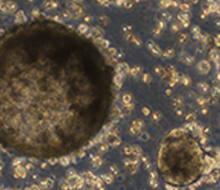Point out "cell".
I'll return each instance as SVG.
<instances>
[{"mask_svg":"<svg viewBox=\"0 0 220 190\" xmlns=\"http://www.w3.org/2000/svg\"><path fill=\"white\" fill-rule=\"evenodd\" d=\"M115 70L82 33L54 21L0 34V147L37 160L70 156L111 117Z\"/></svg>","mask_w":220,"mask_h":190,"instance_id":"6da1fadb","label":"cell"},{"mask_svg":"<svg viewBox=\"0 0 220 190\" xmlns=\"http://www.w3.org/2000/svg\"><path fill=\"white\" fill-rule=\"evenodd\" d=\"M206 154L199 141L185 128L170 130L159 142L156 167L164 183L175 188L191 186L202 178Z\"/></svg>","mask_w":220,"mask_h":190,"instance_id":"7a4b0ae2","label":"cell"}]
</instances>
